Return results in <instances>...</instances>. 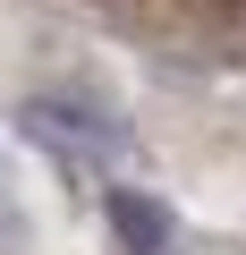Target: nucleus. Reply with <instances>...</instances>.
Instances as JSON below:
<instances>
[{"label":"nucleus","mask_w":246,"mask_h":255,"mask_svg":"<svg viewBox=\"0 0 246 255\" xmlns=\"http://www.w3.org/2000/svg\"><path fill=\"white\" fill-rule=\"evenodd\" d=\"M110 238L128 255H170V204L136 196V187H110Z\"/></svg>","instance_id":"2"},{"label":"nucleus","mask_w":246,"mask_h":255,"mask_svg":"<svg viewBox=\"0 0 246 255\" xmlns=\"http://www.w3.org/2000/svg\"><path fill=\"white\" fill-rule=\"evenodd\" d=\"M26 128H34L43 145L77 153V162H110V153H128V128H119L110 111H93V102H77V94H43V102H26Z\"/></svg>","instance_id":"1"}]
</instances>
